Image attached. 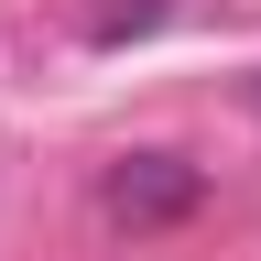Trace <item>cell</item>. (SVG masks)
Masks as SVG:
<instances>
[{"mask_svg": "<svg viewBox=\"0 0 261 261\" xmlns=\"http://www.w3.org/2000/svg\"><path fill=\"white\" fill-rule=\"evenodd\" d=\"M196 163L185 152H130V163H109V185H98V207H109L120 228H163V218H185L196 207Z\"/></svg>", "mask_w": 261, "mask_h": 261, "instance_id": "obj_1", "label": "cell"}, {"mask_svg": "<svg viewBox=\"0 0 261 261\" xmlns=\"http://www.w3.org/2000/svg\"><path fill=\"white\" fill-rule=\"evenodd\" d=\"M163 11H174V0H109V11H98V44H130V33H152Z\"/></svg>", "mask_w": 261, "mask_h": 261, "instance_id": "obj_2", "label": "cell"}]
</instances>
